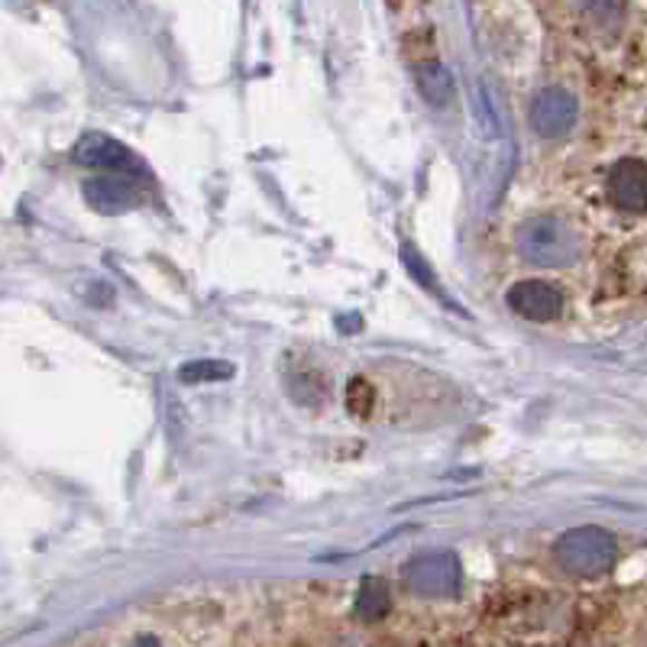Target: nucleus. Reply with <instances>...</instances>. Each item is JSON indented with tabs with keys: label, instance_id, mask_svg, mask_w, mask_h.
I'll use <instances>...</instances> for the list:
<instances>
[{
	"label": "nucleus",
	"instance_id": "obj_1",
	"mask_svg": "<svg viewBox=\"0 0 647 647\" xmlns=\"http://www.w3.org/2000/svg\"><path fill=\"white\" fill-rule=\"evenodd\" d=\"M518 253L535 266L560 269V266H574L582 256V237L567 220L541 214V217H531V220L521 224Z\"/></svg>",
	"mask_w": 647,
	"mask_h": 647
},
{
	"label": "nucleus",
	"instance_id": "obj_2",
	"mask_svg": "<svg viewBox=\"0 0 647 647\" xmlns=\"http://www.w3.org/2000/svg\"><path fill=\"white\" fill-rule=\"evenodd\" d=\"M553 560L574 577H599L618 560V541L606 528H574L553 545Z\"/></svg>",
	"mask_w": 647,
	"mask_h": 647
},
{
	"label": "nucleus",
	"instance_id": "obj_3",
	"mask_svg": "<svg viewBox=\"0 0 647 647\" xmlns=\"http://www.w3.org/2000/svg\"><path fill=\"white\" fill-rule=\"evenodd\" d=\"M405 582L414 596H424V599L453 596L460 589V563L453 553H424L409 563Z\"/></svg>",
	"mask_w": 647,
	"mask_h": 647
},
{
	"label": "nucleus",
	"instance_id": "obj_4",
	"mask_svg": "<svg viewBox=\"0 0 647 647\" xmlns=\"http://www.w3.org/2000/svg\"><path fill=\"white\" fill-rule=\"evenodd\" d=\"M577 124V98L567 88H545L531 104V127L541 137H563Z\"/></svg>",
	"mask_w": 647,
	"mask_h": 647
},
{
	"label": "nucleus",
	"instance_id": "obj_5",
	"mask_svg": "<svg viewBox=\"0 0 647 647\" xmlns=\"http://www.w3.org/2000/svg\"><path fill=\"white\" fill-rule=\"evenodd\" d=\"M75 159L81 166H91V169H107V171H143L139 159L117 139L104 137V134H88V137L78 139L75 146Z\"/></svg>",
	"mask_w": 647,
	"mask_h": 647
},
{
	"label": "nucleus",
	"instance_id": "obj_6",
	"mask_svg": "<svg viewBox=\"0 0 647 647\" xmlns=\"http://www.w3.org/2000/svg\"><path fill=\"white\" fill-rule=\"evenodd\" d=\"M506 302L514 314L528 321H553L563 311V295L547 282H518L509 288Z\"/></svg>",
	"mask_w": 647,
	"mask_h": 647
},
{
	"label": "nucleus",
	"instance_id": "obj_7",
	"mask_svg": "<svg viewBox=\"0 0 647 647\" xmlns=\"http://www.w3.org/2000/svg\"><path fill=\"white\" fill-rule=\"evenodd\" d=\"M606 185H609L612 205H618L621 210H635V214L645 210L647 169L641 159H621V163H615Z\"/></svg>",
	"mask_w": 647,
	"mask_h": 647
},
{
	"label": "nucleus",
	"instance_id": "obj_8",
	"mask_svg": "<svg viewBox=\"0 0 647 647\" xmlns=\"http://www.w3.org/2000/svg\"><path fill=\"white\" fill-rule=\"evenodd\" d=\"M81 195H85L88 205L95 207V210H101V214H124L137 202L134 188L124 178H117V175H95V178H88L81 185Z\"/></svg>",
	"mask_w": 647,
	"mask_h": 647
},
{
	"label": "nucleus",
	"instance_id": "obj_9",
	"mask_svg": "<svg viewBox=\"0 0 647 647\" xmlns=\"http://www.w3.org/2000/svg\"><path fill=\"white\" fill-rule=\"evenodd\" d=\"M414 75H418V91L431 107H447L453 101V75L441 62H421Z\"/></svg>",
	"mask_w": 647,
	"mask_h": 647
},
{
	"label": "nucleus",
	"instance_id": "obj_10",
	"mask_svg": "<svg viewBox=\"0 0 647 647\" xmlns=\"http://www.w3.org/2000/svg\"><path fill=\"white\" fill-rule=\"evenodd\" d=\"M392 609V592L385 586V579L366 577L360 582V596H356V618L360 621H382Z\"/></svg>",
	"mask_w": 647,
	"mask_h": 647
},
{
	"label": "nucleus",
	"instance_id": "obj_11",
	"mask_svg": "<svg viewBox=\"0 0 647 647\" xmlns=\"http://www.w3.org/2000/svg\"><path fill=\"white\" fill-rule=\"evenodd\" d=\"M234 366L224 363V360H192L178 370V379L188 382V385H198V382H220V379H231Z\"/></svg>",
	"mask_w": 647,
	"mask_h": 647
},
{
	"label": "nucleus",
	"instance_id": "obj_12",
	"mask_svg": "<svg viewBox=\"0 0 647 647\" xmlns=\"http://www.w3.org/2000/svg\"><path fill=\"white\" fill-rule=\"evenodd\" d=\"M375 405V389L366 382V379H350L346 385V411L356 414V418H366Z\"/></svg>",
	"mask_w": 647,
	"mask_h": 647
},
{
	"label": "nucleus",
	"instance_id": "obj_13",
	"mask_svg": "<svg viewBox=\"0 0 647 647\" xmlns=\"http://www.w3.org/2000/svg\"><path fill=\"white\" fill-rule=\"evenodd\" d=\"M402 259H405V266H409V273L414 275V278H421V285L424 288H431V292H438V278H434V273L428 269V263H424V256L414 249V246H402Z\"/></svg>",
	"mask_w": 647,
	"mask_h": 647
},
{
	"label": "nucleus",
	"instance_id": "obj_14",
	"mask_svg": "<svg viewBox=\"0 0 647 647\" xmlns=\"http://www.w3.org/2000/svg\"><path fill=\"white\" fill-rule=\"evenodd\" d=\"M134 647H163V645H159L156 638H149V635H143V638H137V641H134Z\"/></svg>",
	"mask_w": 647,
	"mask_h": 647
}]
</instances>
